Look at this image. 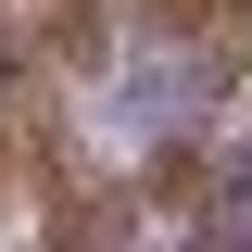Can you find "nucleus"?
I'll return each mask as SVG.
<instances>
[{"instance_id": "f257e3e1", "label": "nucleus", "mask_w": 252, "mask_h": 252, "mask_svg": "<svg viewBox=\"0 0 252 252\" xmlns=\"http://www.w3.org/2000/svg\"><path fill=\"white\" fill-rule=\"evenodd\" d=\"M202 227H215V240H252V139L227 152V177L202 189Z\"/></svg>"}]
</instances>
